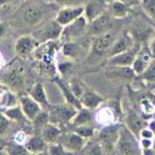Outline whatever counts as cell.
I'll return each instance as SVG.
<instances>
[{
  "label": "cell",
  "instance_id": "obj_1",
  "mask_svg": "<svg viewBox=\"0 0 155 155\" xmlns=\"http://www.w3.org/2000/svg\"><path fill=\"white\" fill-rule=\"evenodd\" d=\"M138 137L130 130L127 125H121L120 135L117 142L114 153L116 154H141V147H140V141L137 139Z\"/></svg>",
  "mask_w": 155,
  "mask_h": 155
},
{
  "label": "cell",
  "instance_id": "obj_2",
  "mask_svg": "<svg viewBox=\"0 0 155 155\" xmlns=\"http://www.w3.org/2000/svg\"><path fill=\"white\" fill-rule=\"evenodd\" d=\"M117 36L114 33H105L101 35L92 36V42H91V48L89 51L87 60H101L103 57H107L109 51L112 45L114 43Z\"/></svg>",
  "mask_w": 155,
  "mask_h": 155
},
{
  "label": "cell",
  "instance_id": "obj_3",
  "mask_svg": "<svg viewBox=\"0 0 155 155\" xmlns=\"http://www.w3.org/2000/svg\"><path fill=\"white\" fill-rule=\"evenodd\" d=\"M48 111L50 117V123H54L60 127H63V126H69L74 117L76 116L78 109L64 101L63 104H56V105L51 104Z\"/></svg>",
  "mask_w": 155,
  "mask_h": 155
},
{
  "label": "cell",
  "instance_id": "obj_4",
  "mask_svg": "<svg viewBox=\"0 0 155 155\" xmlns=\"http://www.w3.org/2000/svg\"><path fill=\"white\" fill-rule=\"evenodd\" d=\"M121 112L119 101H112L107 104H101L98 109L94 110V121L98 126H107L114 124L118 120V116Z\"/></svg>",
  "mask_w": 155,
  "mask_h": 155
},
{
  "label": "cell",
  "instance_id": "obj_5",
  "mask_svg": "<svg viewBox=\"0 0 155 155\" xmlns=\"http://www.w3.org/2000/svg\"><path fill=\"white\" fill-rule=\"evenodd\" d=\"M121 124L114 123V124L103 126L97 132V139L101 142V147L104 149V153H114L117 142L120 135Z\"/></svg>",
  "mask_w": 155,
  "mask_h": 155
},
{
  "label": "cell",
  "instance_id": "obj_6",
  "mask_svg": "<svg viewBox=\"0 0 155 155\" xmlns=\"http://www.w3.org/2000/svg\"><path fill=\"white\" fill-rule=\"evenodd\" d=\"M89 25H90V22L87 21L86 16L82 15L79 16L77 20H75L74 22L64 26L63 27L62 36H61V40L63 41V43L79 39L82 35L85 34L86 31H89Z\"/></svg>",
  "mask_w": 155,
  "mask_h": 155
},
{
  "label": "cell",
  "instance_id": "obj_7",
  "mask_svg": "<svg viewBox=\"0 0 155 155\" xmlns=\"http://www.w3.org/2000/svg\"><path fill=\"white\" fill-rule=\"evenodd\" d=\"M63 31V26L60 22L55 20H51L46 25H43L40 29H38L35 38L38 39L40 43H45L49 41H56V40H61Z\"/></svg>",
  "mask_w": 155,
  "mask_h": 155
},
{
  "label": "cell",
  "instance_id": "obj_8",
  "mask_svg": "<svg viewBox=\"0 0 155 155\" xmlns=\"http://www.w3.org/2000/svg\"><path fill=\"white\" fill-rule=\"evenodd\" d=\"M58 141L68 150V153L82 152V149L84 148L86 143V140L82 135H79L77 132H75L74 130L68 131V132H63Z\"/></svg>",
  "mask_w": 155,
  "mask_h": 155
},
{
  "label": "cell",
  "instance_id": "obj_9",
  "mask_svg": "<svg viewBox=\"0 0 155 155\" xmlns=\"http://www.w3.org/2000/svg\"><path fill=\"white\" fill-rule=\"evenodd\" d=\"M140 49H141L140 43H135L131 49L109 57L106 64L107 65H118V67H132L135 57L139 54Z\"/></svg>",
  "mask_w": 155,
  "mask_h": 155
},
{
  "label": "cell",
  "instance_id": "obj_10",
  "mask_svg": "<svg viewBox=\"0 0 155 155\" xmlns=\"http://www.w3.org/2000/svg\"><path fill=\"white\" fill-rule=\"evenodd\" d=\"M84 11L85 7L81 6V5H70V6H64L62 7L56 14V21L60 22L63 27L74 22L75 20H77L79 16L84 15Z\"/></svg>",
  "mask_w": 155,
  "mask_h": 155
},
{
  "label": "cell",
  "instance_id": "obj_11",
  "mask_svg": "<svg viewBox=\"0 0 155 155\" xmlns=\"http://www.w3.org/2000/svg\"><path fill=\"white\" fill-rule=\"evenodd\" d=\"M112 18L113 16L110 14L109 12L101 14L98 16L97 19H94L93 21L90 22L89 25V34L92 36H97V35H101L105 33H109L112 29Z\"/></svg>",
  "mask_w": 155,
  "mask_h": 155
},
{
  "label": "cell",
  "instance_id": "obj_12",
  "mask_svg": "<svg viewBox=\"0 0 155 155\" xmlns=\"http://www.w3.org/2000/svg\"><path fill=\"white\" fill-rule=\"evenodd\" d=\"M40 46L38 39L33 35H22L15 42V53L21 57H28Z\"/></svg>",
  "mask_w": 155,
  "mask_h": 155
},
{
  "label": "cell",
  "instance_id": "obj_13",
  "mask_svg": "<svg viewBox=\"0 0 155 155\" xmlns=\"http://www.w3.org/2000/svg\"><path fill=\"white\" fill-rule=\"evenodd\" d=\"M53 82L55 83V85L58 87L60 92L62 93L65 103H69L71 105H74L75 107H77V109H81V107H82L81 99H79L77 96L75 94V92L71 90L69 83H67V82L64 81V78L61 77V76H56V75H55L54 77H53Z\"/></svg>",
  "mask_w": 155,
  "mask_h": 155
},
{
  "label": "cell",
  "instance_id": "obj_14",
  "mask_svg": "<svg viewBox=\"0 0 155 155\" xmlns=\"http://www.w3.org/2000/svg\"><path fill=\"white\" fill-rule=\"evenodd\" d=\"M135 43H137V41H135L134 35L131 34V33H128V31H126V33H124L123 35H120L119 38H117L116 39L114 43L112 45L111 49H110L109 55H107V58L111 57V56H114V55H117V54L124 53V51H126V50L131 49Z\"/></svg>",
  "mask_w": 155,
  "mask_h": 155
},
{
  "label": "cell",
  "instance_id": "obj_15",
  "mask_svg": "<svg viewBox=\"0 0 155 155\" xmlns=\"http://www.w3.org/2000/svg\"><path fill=\"white\" fill-rule=\"evenodd\" d=\"M20 106L22 109L25 116L27 117V119L31 123L35 119V117L43 110L41 104L35 101L29 93L28 94H23V96L20 97Z\"/></svg>",
  "mask_w": 155,
  "mask_h": 155
},
{
  "label": "cell",
  "instance_id": "obj_16",
  "mask_svg": "<svg viewBox=\"0 0 155 155\" xmlns=\"http://www.w3.org/2000/svg\"><path fill=\"white\" fill-rule=\"evenodd\" d=\"M153 58L154 57H153V55L150 53L149 46L146 47V48H141L140 49L139 54L135 57V60H134V62L132 64V69L137 74V76H141L146 71L148 65L153 61Z\"/></svg>",
  "mask_w": 155,
  "mask_h": 155
},
{
  "label": "cell",
  "instance_id": "obj_17",
  "mask_svg": "<svg viewBox=\"0 0 155 155\" xmlns=\"http://www.w3.org/2000/svg\"><path fill=\"white\" fill-rule=\"evenodd\" d=\"M84 15L87 21L91 22L98 16L107 12V1L106 0H89L85 4Z\"/></svg>",
  "mask_w": 155,
  "mask_h": 155
},
{
  "label": "cell",
  "instance_id": "obj_18",
  "mask_svg": "<svg viewBox=\"0 0 155 155\" xmlns=\"http://www.w3.org/2000/svg\"><path fill=\"white\" fill-rule=\"evenodd\" d=\"M105 76L110 79H126L131 81L137 77L132 67H118V65H107L105 69Z\"/></svg>",
  "mask_w": 155,
  "mask_h": 155
},
{
  "label": "cell",
  "instance_id": "obj_19",
  "mask_svg": "<svg viewBox=\"0 0 155 155\" xmlns=\"http://www.w3.org/2000/svg\"><path fill=\"white\" fill-rule=\"evenodd\" d=\"M81 103H82V106H84V107L96 110L98 109L101 104L105 103V98L97 91H94L90 87H86L84 93L81 97Z\"/></svg>",
  "mask_w": 155,
  "mask_h": 155
},
{
  "label": "cell",
  "instance_id": "obj_20",
  "mask_svg": "<svg viewBox=\"0 0 155 155\" xmlns=\"http://www.w3.org/2000/svg\"><path fill=\"white\" fill-rule=\"evenodd\" d=\"M90 50H86L85 47L81 45V42L75 41H69V42H64L62 46V54L68 57V58H74L78 60L81 57H83L85 53L89 54Z\"/></svg>",
  "mask_w": 155,
  "mask_h": 155
},
{
  "label": "cell",
  "instance_id": "obj_21",
  "mask_svg": "<svg viewBox=\"0 0 155 155\" xmlns=\"http://www.w3.org/2000/svg\"><path fill=\"white\" fill-rule=\"evenodd\" d=\"M25 148L31 154H42V153H47L48 143L40 134H35L29 137V139L25 143Z\"/></svg>",
  "mask_w": 155,
  "mask_h": 155
},
{
  "label": "cell",
  "instance_id": "obj_22",
  "mask_svg": "<svg viewBox=\"0 0 155 155\" xmlns=\"http://www.w3.org/2000/svg\"><path fill=\"white\" fill-rule=\"evenodd\" d=\"M16 105H20V97L11 90V87L5 83L1 84V96H0V106L1 109H8Z\"/></svg>",
  "mask_w": 155,
  "mask_h": 155
},
{
  "label": "cell",
  "instance_id": "obj_23",
  "mask_svg": "<svg viewBox=\"0 0 155 155\" xmlns=\"http://www.w3.org/2000/svg\"><path fill=\"white\" fill-rule=\"evenodd\" d=\"M62 128L58 126V125L54 124V123H48L47 125H45V127L41 130L40 132V135L46 140V142L48 145L50 143H54V142H57L61 135H62Z\"/></svg>",
  "mask_w": 155,
  "mask_h": 155
},
{
  "label": "cell",
  "instance_id": "obj_24",
  "mask_svg": "<svg viewBox=\"0 0 155 155\" xmlns=\"http://www.w3.org/2000/svg\"><path fill=\"white\" fill-rule=\"evenodd\" d=\"M94 120V112L93 110H90L87 107L82 106L81 109H78L76 116L74 117L72 121L70 123V128L77 127V126H82V125H87L91 124Z\"/></svg>",
  "mask_w": 155,
  "mask_h": 155
},
{
  "label": "cell",
  "instance_id": "obj_25",
  "mask_svg": "<svg viewBox=\"0 0 155 155\" xmlns=\"http://www.w3.org/2000/svg\"><path fill=\"white\" fill-rule=\"evenodd\" d=\"M29 94H31V97L38 101V103H40L41 106L45 110H49V107L51 106V104L48 101V96H47L46 87L43 85V83L36 82V83L31 87Z\"/></svg>",
  "mask_w": 155,
  "mask_h": 155
},
{
  "label": "cell",
  "instance_id": "obj_26",
  "mask_svg": "<svg viewBox=\"0 0 155 155\" xmlns=\"http://www.w3.org/2000/svg\"><path fill=\"white\" fill-rule=\"evenodd\" d=\"M107 12H109L113 18H125L128 15V13L131 12V5H128L127 2L124 1H110L107 2Z\"/></svg>",
  "mask_w": 155,
  "mask_h": 155
},
{
  "label": "cell",
  "instance_id": "obj_27",
  "mask_svg": "<svg viewBox=\"0 0 155 155\" xmlns=\"http://www.w3.org/2000/svg\"><path fill=\"white\" fill-rule=\"evenodd\" d=\"M23 19L27 23H29L31 26H35L36 23H39L43 16V12L39 6L31 5L23 11Z\"/></svg>",
  "mask_w": 155,
  "mask_h": 155
},
{
  "label": "cell",
  "instance_id": "obj_28",
  "mask_svg": "<svg viewBox=\"0 0 155 155\" xmlns=\"http://www.w3.org/2000/svg\"><path fill=\"white\" fill-rule=\"evenodd\" d=\"M1 112L7 117L8 119H11L12 121L20 123V124H25V123L29 121L27 119V117L25 116V113H23L20 105H16V106H13V107H8V109H1Z\"/></svg>",
  "mask_w": 155,
  "mask_h": 155
},
{
  "label": "cell",
  "instance_id": "obj_29",
  "mask_svg": "<svg viewBox=\"0 0 155 155\" xmlns=\"http://www.w3.org/2000/svg\"><path fill=\"white\" fill-rule=\"evenodd\" d=\"M127 126L130 127V130L132 131L137 137L140 134L141 132V130L143 128V127H146V121L143 120V119H141L138 114H135V113H130L128 116H127Z\"/></svg>",
  "mask_w": 155,
  "mask_h": 155
},
{
  "label": "cell",
  "instance_id": "obj_30",
  "mask_svg": "<svg viewBox=\"0 0 155 155\" xmlns=\"http://www.w3.org/2000/svg\"><path fill=\"white\" fill-rule=\"evenodd\" d=\"M34 130H38V133L40 134L41 130L45 127V125L50 123V117H49V111L48 110H42L38 116L35 117V119L31 121Z\"/></svg>",
  "mask_w": 155,
  "mask_h": 155
},
{
  "label": "cell",
  "instance_id": "obj_31",
  "mask_svg": "<svg viewBox=\"0 0 155 155\" xmlns=\"http://www.w3.org/2000/svg\"><path fill=\"white\" fill-rule=\"evenodd\" d=\"M82 153H85V154H103L104 153V149L101 147V142L98 141V139H89L86 140V143L84 148L82 149Z\"/></svg>",
  "mask_w": 155,
  "mask_h": 155
},
{
  "label": "cell",
  "instance_id": "obj_32",
  "mask_svg": "<svg viewBox=\"0 0 155 155\" xmlns=\"http://www.w3.org/2000/svg\"><path fill=\"white\" fill-rule=\"evenodd\" d=\"M71 130H74L75 132H77L79 135H82L85 140H89V139H91V138H93V137L96 135V133L98 132L93 126H91V124L77 126V127H74V128H71Z\"/></svg>",
  "mask_w": 155,
  "mask_h": 155
},
{
  "label": "cell",
  "instance_id": "obj_33",
  "mask_svg": "<svg viewBox=\"0 0 155 155\" xmlns=\"http://www.w3.org/2000/svg\"><path fill=\"white\" fill-rule=\"evenodd\" d=\"M56 68H57V71H58L60 76L64 78L71 74V71L74 69V63L71 62V61H68V60L67 61H60V62L57 63Z\"/></svg>",
  "mask_w": 155,
  "mask_h": 155
},
{
  "label": "cell",
  "instance_id": "obj_34",
  "mask_svg": "<svg viewBox=\"0 0 155 155\" xmlns=\"http://www.w3.org/2000/svg\"><path fill=\"white\" fill-rule=\"evenodd\" d=\"M69 85H70V87H71V90L75 92V94L77 96L79 99H81L82 94L84 93V91H85V89H86L85 84H84V83H83L81 79L74 77L69 82Z\"/></svg>",
  "mask_w": 155,
  "mask_h": 155
},
{
  "label": "cell",
  "instance_id": "obj_35",
  "mask_svg": "<svg viewBox=\"0 0 155 155\" xmlns=\"http://www.w3.org/2000/svg\"><path fill=\"white\" fill-rule=\"evenodd\" d=\"M140 5L143 12L155 22V0H141Z\"/></svg>",
  "mask_w": 155,
  "mask_h": 155
},
{
  "label": "cell",
  "instance_id": "obj_36",
  "mask_svg": "<svg viewBox=\"0 0 155 155\" xmlns=\"http://www.w3.org/2000/svg\"><path fill=\"white\" fill-rule=\"evenodd\" d=\"M140 109L145 114H153L155 112V98H143L140 101Z\"/></svg>",
  "mask_w": 155,
  "mask_h": 155
},
{
  "label": "cell",
  "instance_id": "obj_37",
  "mask_svg": "<svg viewBox=\"0 0 155 155\" xmlns=\"http://www.w3.org/2000/svg\"><path fill=\"white\" fill-rule=\"evenodd\" d=\"M140 77L142 78V81H145V82L155 84V57L153 58V61L150 62V64L148 65L146 71Z\"/></svg>",
  "mask_w": 155,
  "mask_h": 155
},
{
  "label": "cell",
  "instance_id": "obj_38",
  "mask_svg": "<svg viewBox=\"0 0 155 155\" xmlns=\"http://www.w3.org/2000/svg\"><path fill=\"white\" fill-rule=\"evenodd\" d=\"M47 153L50 155H63V154H68V150L64 148V146H63L60 141H57V142L48 145Z\"/></svg>",
  "mask_w": 155,
  "mask_h": 155
},
{
  "label": "cell",
  "instance_id": "obj_39",
  "mask_svg": "<svg viewBox=\"0 0 155 155\" xmlns=\"http://www.w3.org/2000/svg\"><path fill=\"white\" fill-rule=\"evenodd\" d=\"M28 139H29L28 133L26 132V131H23V130H19L13 135V142H15L18 145H21V146H25V143L27 142Z\"/></svg>",
  "mask_w": 155,
  "mask_h": 155
},
{
  "label": "cell",
  "instance_id": "obj_40",
  "mask_svg": "<svg viewBox=\"0 0 155 155\" xmlns=\"http://www.w3.org/2000/svg\"><path fill=\"white\" fill-rule=\"evenodd\" d=\"M11 123H12V120L8 119L7 117L1 112V116H0V135H1V137H4V135L6 134V132L9 130Z\"/></svg>",
  "mask_w": 155,
  "mask_h": 155
},
{
  "label": "cell",
  "instance_id": "obj_41",
  "mask_svg": "<svg viewBox=\"0 0 155 155\" xmlns=\"http://www.w3.org/2000/svg\"><path fill=\"white\" fill-rule=\"evenodd\" d=\"M139 138L140 139H155V133L148 127H143L142 130H141V132L139 134Z\"/></svg>",
  "mask_w": 155,
  "mask_h": 155
},
{
  "label": "cell",
  "instance_id": "obj_42",
  "mask_svg": "<svg viewBox=\"0 0 155 155\" xmlns=\"http://www.w3.org/2000/svg\"><path fill=\"white\" fill-rule=\"evenodd\" d=\"M140 147L141 150L142 149H147V148H152L154 145L155 139H140Z\"/></svg>",
  "mask_w": 155,
  "mask_h": 155
},
{
  "label": "cell",
  "instance_id": "obj_43",
  "mask_svg": "<svg viewBox=\"0 0 155 155\" xmlns=\"http://www.w3.org/2000/svg\"><path fill=\"white\" fill-rule=\"evenodd\" d=\"M107 2L110 1H114V0H106ZM119 1H124V2H127L128 5H131V6H134V5H137V4H139L140 0H119Z\"/></svg>",
  "mask_w": 155,
  "mask_h": 155
},
{
  "label": "cell",
  "instance_id": "obj_44",
  "mask_svg": "<svg viewBox=\"0 0 155 155\" xmlns=\"http://www.w3.org/2000/svg\"><path fill=\"white\" fill-rule=\"evenodd\" d=\"M149 49H150V53L153 55V57H155V36L152 39L150 43H149Z\"/></svg>",
  "mask_w": 155,
  "mask_h": 155
},
{
  "label": "cell",
  "instance_id": "obj_45",
  "mask_svg": "<svg viewBox=\"0 0 155 155\" xmlns=\"http://www.w3.org/2000/svg\"><path fill=\"white\" fill-rule=\"evenodd\" d=\"M72 0H55V2L60 4V5H65V6H70L69 4Z\"/></svg>",
  "mask_w": 155,
  "mask_h": 155
},
{
  "label": "cell",
  "instance_id": "obj_46",
  "mask_svg": "<svg viewBox=\"0 0 155 155\" xmlns=\"http://www.w3.org/2000/svg\"><path fill=\"white\" fill-rule=\"evenodd\" d=\"M147 126L150 128V130H152V131H153V132L155 133V120H150V121L148 123Z\"/></svg>",
  "mask_w": 155,
  "mask_h": 155
},
{
  "label": "cell",
  "instance_id": "obj_47",
  "mask_svg": "<svg viewBox=\"0 0 155 155\" xmlns=\"http://www.w3.org/2000/svg\"><path fill=\"white\" fill-rule=\"evenodd\" d=\"M6 35V23H1V36Z\"/></svg>",
  "mask_w": 155,
  "mask_h": 155
},
{
  "label": "cell",
  "instance_id": "obj_48",
  "mask_svg": "<svg viewBox=\"0 0 155 155\" xmlns=\"http://www.w3.org/2000/svg\"><path fill=\"white\" fill-rule=\"evenodd\" d=\"M45 1L48 2V4H49V2H55V0H45Z\"/></svg>",
  "mask_w": 155,
  "mask_h": 155
},
{
  "label": "cell",
  "instance_id": "obj_49",
  "mask_svg": "<svg viewBox=\"0 0 155 155\" xmlns=\"http://www.w3.org/2000/svg\"><path fill=\"white\" fill-rule=\"evenodd\" d=\"M153 148H154V150H155V141H154V145H153Z\"/></svg>",
  "mask_w": 155,
  "mask_h": 155
},
{
  "label": "cell",
  "instance_id": "obj_50",
  "mask_svg": "<svg viewBox=\"0 0 155 155\" xmlns=\"http://www.w3.org/2000/svg\"><path fill=\"white\" fill-rule=\"evenodd\" d=\"M140 1H141V0H140Z\"/></svg>",
  "mask_w": 155,
  "mask_h": 155
}]
</instances>
